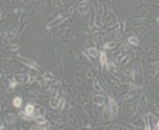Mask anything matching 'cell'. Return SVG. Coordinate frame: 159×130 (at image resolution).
I'll return each instance as SVG.
<instances>
[{
    "label": "cell",
    "mask_w": 159,
    "mask_h": 130,
    "mask_svg": "<svg viewBox=\"0 0 159 130\" xmlns=\"http://www.w3.org/2000/svg\"><path fill=\"white\" fill-rule=\"evenodd\" d=\"M98 59H100L101 67H106V68H107V62H108V59H107V52H106V49H101V51H100Z\"/></svg>",
    "instance_id": "3957f363"
},
{
    "label": "cell",
    "mask_w": 159,
    "mask_h": 130,
    "mask_svg": "<svg viewBox=\"0 0 159 130\" xmlns=\"http://www.w3.org/2000/svg\"><path fill=\"white\" fill-rule=\"evenodd\" d=\"M127 42L130 43V45H133V46H139V43H140L139 38L134 36V35H130V36L127 38Z\"/></svg>",
    "instance_id": "ba28073f"
},
{
    "label": "cell",
    "mask_w": 159,
    "mask_h": 130,
    "mask_svg": "<svg viewBox=\"0 0 159 130\" xmlns=\"http://www.w3.org/2000/svg\"><path fill=\"white\" fill-rule=\"evenodd\" d=\"M108 111H110V116L111 117H116L117 116V111H119V104H117V101L113 98L111 96H108Z\"/></svg>",
    "instance_id": "6da1fadb"
},
{
    "label": "cell",
    "mask_w": 159,
    "mask_h": 130,
    "mask_svg": "<svg viewBox=\"0 0 159 130\" xmlns=\"http://www.w3.org/2000/svg\"><path fill=\"white\" fill-rule=\"evenodd\" d=\"M5 121H6L7 124H13V123L16 121V116L10 113V114H7V116H6V119H5Z\"/></svg>",
    "instance_id": "30bf717a"
},
{
    "label": "cell",
    "mask_w": 159,
    "mask_h": 130,
    "mask_svg": "<svg viewBox=\"0 0 159 130\" xmlns=\"http://www.w3.org/2000/svg\"><path fill=\"white\" fill-rule=\"evenodd\" d=\"M114 46H116V43L114 42H110V43H106V45L103 46V49H113Z\"/></svg>",
    "instance_id": "5bb4252c"
},
{
    "label": "cell",
    "mask_w": 159,
    "mask_h": 130,
    "mask_svg": "<svg viewBox=\"0 0 159 130\" xmlns=\"http://www.w3.org/2000/svg\"><path fill=\"white\" fill-rule=\"evenodd\" d=\"M17 85V80L13 77L12 80H10V82H9V87H10V88H15V87Z\"/></svg>",
    "instance_id": "9a60e30c"
},
{
    "label": "cell",
    "mask_w": 159,
    "mask_h": 130,
    "mask_svg": "<svg viewBox=\"0 0 159 130\" xmlns=\"http://www.w3.org/2000/svg\"><path fill=\"white\" fill-rule=\"evenodd\" d=\"M35 129H39V130H45V129H49V123H45V124H36Z\"/></svg>",
    "instance_id": "4fadbf2b"
},
{
    "label": "cell",
    "mask_w": 159,
    "mask_h": 130,
    "mask_svg": "<svg viewBox=\"0 0 159 130\" xmlns=\"http://www.w3.org/2000/svg\"><path fill=\"white\" fill-rule=\"evenodd\" d=\"M78 13H81V15H85L87 13V10H88V2L87 0H82V2L78 5Z\"/></svg>",
    "instance_id": "5b68a950"
},
{
    "label": "cell",
    "mask_w": 159,
    "mask_h": 130,
    "mask_svg": "<svg viewBox=\"0 0 159 130\" xmlns=\"http://www.w3.org/2000/svg\"><path fill=\"white\" fill-rule=\"evenodd\" d=\"M107 68H108V71H111V72H116V64L111 62V61H108V62H107Z\"/></svg>",
    "instance_id": "7c38bea8"
},
{
    "label": "cell",
    "mask_w": 159,
    "mask_h": 130,
    "mask_svg": "<svg viewBox=\"0 0 159 130\" xmlns=\"http://www.w3.org/2000/svg\"><path fill=\"white\" fill-rule=\"evenodd\" d=\"M85 54H87V56H90V58H98L100 51H98L97 48H88V49H85Z\"/></svg>",
    "instance_id": "277c9868"
},
{
    "label": "cell",
    "mask_w": 159,
    "mask_h": 130,
    "mask_svg": "<svg viewBox=\"0 0 159 130\" xmlns=\"http://www.w3.org/2000/svg\"><path fill=\"white\" fill-rule=\"evenodd\" d=\"M13 105L17 107V108H20V105H22V97H15L13 98Z\"/></svg>",
    "instance_id": "8fae6325"
},
{
    "label": "cell",
    "mask_w": 159,
    "mask_h": 130,
    "mask_svg": "<svg viewBox=\"0 0 159 130\" xmlns=\"http://www.w3.org/2000/svg\"><path fill=\"white\" fill-rule=\"evenodd\" d=\"M15 78H16L17 82H20V84H26V82L29 81V75H28V74H17V75H15Z\"/></svg>",
    "instance_id": "8992f818"
},
{
    "label": "cell",
    "mask_w": 159,
    "mask_h": 130,
    "mask_svg": "<svg viewBox=\"0 0 159 130\" xmlns=\"http://www.w3.org/2000/svg\"><path fill=\"white\" fill-rule=\"evenodd\" d=\"M22 59V62L23 64H26L29 68H35V70H41V67L36 64V62H33V61H29V59H26V58H20Z\"/></svg>",
    "instance_id": "52a82bcc"
},
{
    "label": "cell",
    "mask_w": 159,
    "mask_h": 130,
    "mask_svg": "<svg viewBox=\"0 0 159 130\" xmlns=\"http://www.w3.org/2000/svg\"><path fill=\"white\" fill-rule=\"evenodd\" d=\"M155 129H158V130H159V120L156 121V124H155Z\"/></svg>",
    "instance_id": "2e32d148"
},
{
    "label": "cell",
    "mask_w": 159,
    "mask_h": 130,
    "mask_svg": "<svg viewBox=\"0 0 159 130\" xmlns=\"http://www.w3.org/2000/svg\"><path fill=\"white\" fill-rule=\"evenodd\" d=\"M93 101H94L97 105H103V104H106L104 96H101V94H98V96H94V97H93Z\"/></svg>",
    "instance_id": "9c48e42d"
},
{
    "label": "cell",
    "mask_w": 159,
    "mask_h": 130,
    "mask_svg": "<svg viewBox=\"0 0 159 130\" xmlns=\"http://www.w3.org/2000/svg\"><path fill=\"white\" fill-rule=\"evenodd\" d=\"M64 104H65L64 98H58V97H52L51 98V107L52 108H62Z\"/></svg>",
    "instance_id": "7a4b0ae2"
}]
</instances>
